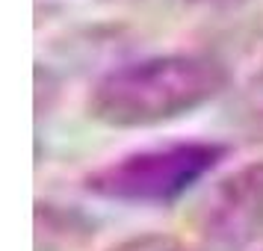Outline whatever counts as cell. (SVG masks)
I'll use <instances>...</instances> for the list:
<instances>
[{"instance_id": "cell-1", "label": "cell", "mask_w": 263, "mask_h": 251, "mask_svg": "<svg viewBox=\"0 0 263 251\" xmlns=\"http://www.w3.org/2000/svg\"><path fill=\"white\" fill-rule=\"evenodd\" d=\"M228 83L222 62L201 53H160L107 71L89 92L86 112L104 127L139 130L168 124L210 104Z\"/></svg>"}, {"instance_id": "cell-2", "label": "cell", "mask_w": 263, "mask_h": 251, "mask_svg": "<svg viewBox=\"0 0 263 251\" xmlns=\"http://www.w3.org/2000/svg\"><path fill=\"white\" fill-rule=\"evenodd\" d=\"M228 154L219 142H168L142 148L101 166L86 189L119 204H168L207 178Z\"/></svg>"}, {"instance_id": "cell-3", "label": "cell", "mask_w": 263, "mask_h": 251, "mask_svg": "<svg viewBox=\"0 0 263 251\" xmlns=\"http://www.w3.org/2000/svg\"><path fill=\"white\" fill-rule=\"evenodd\" d=\"M237 121L239 130L251 142H263V62L249 74L237 98Z\"/></svg>"}, {"instance_id": "cell-4", "label": "cell", "mask_w": 263, "mask_h": 251, "mask_svg": "<svg viewBox=\"0 0 263 251\" xmlns=\"http://www.w3.org/2000/svg\"><path fill=\"white\" fill-rule=\"evenodd\" d=\"M107 251H186L175 237H163V234H145V237H130L112 245Z\"/></svg>"}, {"instance_id": "cell-5", "label": "cell", "mask_w": 263, "mask_h": 251, "mask_svg": "<svg viewBox=\"0 0 263 251\" xmlns=\"http://www.w3.org/2000/svg\"><path fill=\"white\" fill-rule=\"evenodd\" d=\"M192 6H204V9H237L249 0H186Z\"/></svg>"}]
</instances>
